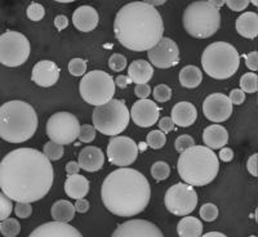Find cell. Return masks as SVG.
Returning <instances> with one entry per match:
<instances>
[{
	"label": "cell",
	"instance_id": "6da1fadb",
	"mask_svg": "<svg viewBox=\"0 0 258 237\" xmlns=\"http://www.w3.org/2000/svg\"><path fill=\"white\" fill-rule=\"evenodd\" d=\"M53 179L52 163L35 148L13 149L0 161V190L12 201H39L47 196Z\"/></svg>",
	"mask_w": 258,
	"mask_h": 237
},
{
	"label": "cell",
	"instance_id": "7a4b0ae2",
	"mask_svg": "<svg viewBox=\"0 0 258 237\" xmlns=\"http://www.w3.org/2000/svg\"><path fill=\"white\" fill-rule=\"evenodd\" d=\"M114 32L126 49L149 52L163 39L164 24L158 9L147 2H135L121 7L116 13Z\"/></svg>",
	"mask_w": 258,
	"mask_h": 237
},
{
	"label": "cell",
	"instance_id": "3957f363",
	"mask_svg": "<svg viewBox=\"0 0 258 237\" xmlns=\"http://www.w3.org/2000/svg\"><path fill=\"white\" fill-rule=\"evenodd\" d=\"M151 187L138 170L120 168L106 177L101 187L103 205L116 217H135L147 208Z\"/></svg>",
	"mask_w": 258,
	"mask_h": 237
},
{
	"label": "cell",
	"instance_id": "277c9868",
	"mask_svg": "<svg viewBox=\"0 0 258 237\" xmlns=\"http://www.w3.org/2000/svg\"><path fill=\"white\" fill-rule=\"evenodd\" d=\"M38 129V115L24 101H9L0 106V138L9 143L29 141Z\"/></svg>",
	"mask_w": 258,
	"mask_h": 237
},
{
	"label": "cell",
	"instance_id": "5b68a950",
	"mask_svg": "<svg viewBox=\"0 0 258 237\" xmlns=\"http://www.w3.org/2000/svg\"><path fill=\"white\" fill-rule=\"evenodd\" d=\"M177 169L186 185L191 187H203L209 185L217 177L220 172V160L208 147L192 146L181 153Z\"/></svg>",
	"mask_w": 258,
	"mask_h": 237
},
{
	"label": "cell",
	"instance_id": "8992f818",
	"mask_svg": "<svg viewBox=\"0 0 258 237\" xmlns=\"http://www.w3.org/2000/svg\"><path fill=\"white\" fill-rule=\"evenodd\" d=\"M202 66L213 79L225 80L234 76L240 66V56L234 45L217 41L208 45L202 54Z\"/></svg>",
	"mask_w": 258,
	"mask_h": 237
},
{
	"label": "cell",
	"instance_id": "52a82bcc",
	"mask_svg": "<svg viewBox=\"0 0 258 237\" xmlns=\"http://www.w3.org/2000/svg\"><path fill=\"white\" fill-rule=\"evenodd\" d=\"M182 24L186 32L192 38H211L221 27L220 9L214 8L211 2L191 3L183 12Z\"/></svg>",
	"mask_w": 258,
	"mask_h": 237
},
{
	"label": "cell",
	"instance_id": "ba28073f",
	"mask_svg": "<svg viewBox=\"0 0 258 237\" xmlns=\"http://www.w3.org/2000/svg\"><path fill=\"white\" fill-rule=\"evenodd\" d=\"M131 115L125 102L111 100L106 105L96 107L92 115V121L96 130L109 137H116L128 128Z\"/></svg>",
	"mask_w": 258,
	"mask_h": 237
},
{
	"label": "cell",
	"instance_id": "9c48e42d",
	"mask_svg": "<svg viewBox=\"0 0 258 237\" xmlns=\"http://www.w3.org/2000/svg\"><path fill=\"white\" fill-rule=\"evenodd\" d=\"M79 91L85 102L98 107L114 98L115 82L111 75L105 71L94 70L83 76Z\"/></svg>",
	"mask_w": 258,
	"mask_h": 237
},
{
	"label": "cell",
	"instance_id": "30bf717a",
	"mask_svg": "<svg viewBox=\"0 0 258 237\" xmlns=\"http://www.w3.org/2000/svg\"><path fill=\"white\" fill-rule=\"evenodd\" d=\"M30 41L24 34L7 31L0 35V63L7 67H18L30 56Z\"/></svg>",
	"mask_w": 258,
	"mask_h": 237
},
{
	"label": "cell",
	"instance_id": "8fae6325",
	"mask_svg": "<svg viewBox=\"0 0 258 237\" xmlns=\"http://www.w3.org/2000/svg\"><path fill=\"white\" fill-rule=\"evenodd\" d=\"M79 120L70 112H56L47 121L48 138L61 146L73 143L79 135Z\"/></svg>",
	"mask_w": 258,
	"mask_h": 237
},
{
	"label": "cell",
	"instance_id": "7c38bea8",
	"mask_svg": "<svg viewBox=\"0 0 258 237\" xmlns=\"http://www.w3.org/2000/svg\"><path fill=\"white\" fill-rule=\"evenodd\" d=\"M164 205L177 217H187L198 205V193L186 183H176L165 193Z\"/></svg>",
	"mask_w": 258,
	"mask_h": 237
},
{
	"label": "cell",
	"instance_id": "4fadbf2b",
	"mask_svg": "<svg viewBox=\"0 0 258 237\" xmlns=\"http://www.w3.org/2000/svg\"><path fill=\"white\" fill-rule=\"evenodd\" d=\"M138 144L132 138L116 135L110 139L107 144V157L111 164L120 168H126L132 165L137 160Z\"/></svg>",
	"mask_w": 258,
	"mask_h": 237
},
{
	"label": "cell",
	"instance_id": "5bb4252c",
	"mask_svg": "<svg viewBox=\"0 0 258 237\" xmlns=\"http://www.w3.org/2000/svg\"><path fill=\"white\" fill-rule=\"evenodd\" d=\"M150 63L158 68H170L179 63V49L176 41L163 38L158 44L147 52Z\"/></svg>",
	"mask_w": 258,
	"mask_h": 237
},
{
	"label": "cell",
	"instance_id": "9a60e30c",
	"mask_svg": "<svg viewBox=\"0 0 258 237\" xmlns=\"http://www.w3.org/2000/svg\"><path fill=\"white\" fill-rule=\"evenodd\" d=\"M203 112L209 121L223 123L232 114V105L229 97L222 93H213L203 102Z\"/></svg>",
	"mask_w": 258,
	"mask_h": 237
},
{
	"label": "cell",
	"instance_id": "2e32d148",
	"mask_svg": "<svg viewBox=\"0 0 258 237\" xmlns=\"http://www.w3.org/2000/svg\"><path fill=\"white\" fill-rule=\"evenodd\" d=\"M111 237H164V234L153 222L132 219L117 225Z\"/></svg>",
	"mask_w": 258,
	"mask_h": 237
},
{
	"label": "cell",
	"instance_id": "e0dca14e",
	"mask_svg": "<svg viewBox=\"0 0 258 237\" xmlns=\"http://www.w3.org/2000/svg\"><path fill=\"white\" fill-rule=\"evenodd\" d=\"M135 124L140 128H150L155 125L159 120L160 109L154 101L151 100H140L133 103L132 109L129 111Z\"/></svg>",
	"mask_w": 258,
	"mask_h": 237
},
{
	"label": "cell",
	"instance_id": "ac0fdd59",
	"mask_svg": "<svg viewBox=\"0 0 258 237\" xmlns=\"http://www.w3.org/2000/svg\"><path fill=\"white\" fill-rule=\"evenodd\" d=\"M59 67L52 61H40L32 68V82L39 87L49 88L59 79Z\"/></svg>",
	"mask_w": 258,
	"mask_h": 237
},
{
	"label": "cell",
	"instance_id": "d6986e66",
	"mask_svg": "<svg viewBox=\"0 0 258 237\" xmlns=\"http://www.w3.org/2000/svg\"><path fill=\"white\" fill-rule=\"evenodd\" d=\"M29 237H83V234L69 223L48 222L36 227Z\"/></svg>",
	"mask_w": 258,
	"mask_h": 237
},
{
	"label": "cell",
	"instance_id": "ffe728a7",
	"mask_svg": "<svg viewBox=\"0 0 258 237\" xmlns=\"http://www.w3.org/2000/svg\"><path fill=\"white\" fill-rule=\"evenodd\" d=\"M78 164H79L80 169L89 172V173L98 172L105 164V155H103L102 149L94 146L84 147L82 152L79 153Z\"/></svg>",
	"mask_w": 258,
	"mask_h": 237
},
{
	"label": "cell",
	"instance_id": "44dd1931",
	"mask_svg": "<svg viewBox=\"0 0 258 237\" xmlns=\"http://www.w3.org/2000/svg\"><path fill=\"white\" fill-rule=\"evenodd\" d=\"M98 13L91 6H82L75 9L73 15V24L79 31L91 32L98 25Z\"/></svg>",
	"mask_w": 258,
	"mask_h": 237
},
{
	"label": "cell",
	"instance_id": "7402d4cb",
	"mask_svg": "<svg viewBox=\"0 0 258 237\" xmlns=\"http://www.w3.org/2000/svg\"><path fill=\"white\" fill-rule=\"evenodd\" d=\"M170 119L174 123V125L179 126V128H188L197 121L198 110L190 102H178L172 109Z\"/></svg>",
	"mask_w": 258,
	"mask_h": 237
},
{
	"label": "cell",
	"instance_id": "603a6c76",
	"mask_svg": "<svg viewBox=\"0 0 258 237\" xmlns=\"http://www.w3.org/2000/svg\"><path fill=\"white\" fill-rule=\"evenodd\" d=\"M203 142L206 147L213 149H221L229 142V133L220 124H213L203 132Z\"/></svg>",
	"mask_w": 258,
	"mask_h": 237
},
{
	"label": "cell",
	"instance_id": "cb8c5ba5",
	"mask_svg": "<svg viewBox=\"0 0 258 237\" xmlns=\"http://www.w3.org/2000/svg\"><path fill=\"white\" fill-rule=\"evenodd\" d=\"M154 75V67L145 59H137L132 62L128 68V77L131 82L138 84H147Z\"/></svg>",
	"mask_w": 258,
	"mask_h": 237
},
{
	"label": "cell",
	"instance_id": "d4e9b609",
	"mask_svg": "<svg viewBox=\"0 0 258 237\" xmlns=\"http://www.w3.org/2000/svg\"><path fill=\"white\" fill-rule=\"evenodd\" d=\"M64 192L74 200L84 199L89 192V181L80 174L68 177L64 182Z\"/></svg>",
	"mask_w": 258,
	"mask_h": 237
},
{
	"label": "cell",
	"instance_id": "484cf974",
	"mask_svg": "<svg viewBox=\"0 0 258 237\" xmlns=\"http://www.w3.org/2000/svg\"><path fill=\"white\" fill-rule=\"evenodd\" d=\"M236 31L245 39H254L258 35V15L255 12H245L236 20Z\"/></svg>",
	"mask_w": 258,
	"mask_h": 237
},
{
	"label": "cell",
	"instance_id": "4316f807",
	"mask_svg": "<svg viewBox=\"0 0 258 237\" xmlns=\"http://www.w3.org/2000/svg\"><path fill=\"white\" fill-rule=\"evenodd\" d=\"M50 215L54 219V222L69 223L75 217V208L68 200H58L52 205Z\"/></svg>",
	"mask_w": 258,
	"mask_h": 237
},
{
	"label": "cell",
	"instance_id": "83f0119b",
	"mask_svg": "<svg viewBox=\"0 0 258 237\" xmlns=\"http://www.w3.org/2000/svg\"><path fill=\"white\" fill-rule=\"evenodd\" d=\"M179 237H200L203 234V224L195 217H183L177 224Z\"/></svg>",
	"mask_w": 258,
	"mask_h": 237
},
{
	"label": "cell",
	"instance_id": "f1b7e54d",
	"mask_svg": "<svg viewBox=\"0 0 258 237\" xmlns=\"http://www.w3.org/2000/svg\"><path fill=\"white\" fill-rule=\"evenodd\" d=\"M203 80V73L197 66L188 64L179 71V83L183 88L194 89L199 87Z\"/></svg>",
	"mask_w": 258,
	"mask_h": 237
},
{
	"label": "cell",
	"instance_id": "f546056e",
	"mask_svg": "<svg viewBox=\"0 0 258 237\" xmlns=\"http://www.w3.org/2000/svg\"><path fill=\"white\" fill-rule=\"evenodd\" d=\"M0 232L4 237H16L21 232V225L16 218H7L0 223Z\"/></svg>",
	"mask_w": 258,
	"mask_h": 237
},
{
	"label": "cell",
	"instance_id": "4dcf8cb0",
	"mask_svg": "<svg viewBox=\"0 0 258 237\" xmlns=\"http://www.w3.org/2000/svg\"><path fill=\"white\" fill-rule=\"evenodd\" d=\"M240 88L244 93H255L258 91V76L255 72L244 73L240 79Z\"/></svg>",
	"mask_w": 258,
	"mask_h": 237
},
{
	"label": "cell",
	"instance_id": "1f68e13d",
	"mask_svg": "<svg viewBox=\"0 0 258 237\" xmlns=\"http://www.w3.org/2000/svg\"><path fill=\"white\" fill-rule=\"evenodd\" d=\"M43 153H44L45 157H47L49 161H57L63 156L64 149H63V146H61V144L49 141L44 144Z\"/></svg>",
	"mask_w": 258,
	"mask_h": 237
},
{
	"label": "cell",
	"instance_id": "d6a6232c",
	"mask_svg": "<svg viewBox=\"0 0 258 237\" xmlns=\"http://www.w3.org/2000/svg\"><path fill=\"white\" fill-rule=\"evenodd\" d=\"M170 174V168L165 161H156L151 167V176L156 182L165 181Z\"/></svg>",
	"mask_w": 258,
	"mask_h": 237
},
{
	"label": "cell",
	"instance_id": "836d02e7",
	"mask_svg": "<svg viewBox=\"0 0 258 237\" xmlns=\"http://www.w3.org/2000/svg\"><path fill=\"white\" fill-rule=\"evenodd\" d=\"M147 144H149L151 148L154 149H159L161 148V147H164L165 142H167V137H165V134L163 132H160V130H153V132H150L149 134H147Z\"/></svg>",
	"mask_w": 258,
	"mask_h": 237
},
{
	"label": "cell",
	"instance_id": "e575fe53",
	"mask_svg": "<svg viewBox=\"0 0 258 237\" xmlns=\"http://www.w3.org/2000/svg\"><path fill=\"white\" fill-rule=\"evenodd\" d=\"M153 96L156 102L165 103L172 98V89L165 84H159L154 88Z\"/></svg>",
	"mask_w": 258,
	"mask_h": 237
},
{
	"label": "cell",
	"instance_id": "d590c367",
	"mask_svg": "<svg viewBox=\"0 0 258 237\" xmlns=\"http://www.w3.org/2000/svg\"><path fill=\"white\" fill-rule=\"evenodd\" d=\"M13 210L12 200L6 196L3 192H0V222L6 220L7 218L11 217Z\"/></svg>",
	"mask_w": 258,
	"mask_h": 237
},
{
	"label": "cell",
	"instance_id": "8d00e7d4",
	"mask_svg": "<svg viewBox=\"0 0 258 237\" xmlns=\"http://www.w3.org/2000/svg\"><path fill=\"white\" fill-rule=\"evenodd\" d=\"M200 217L206 222H213L218 217V208L214 204L207 202L200 208Z\"/></svg>",
	"mask_w": 258,
	"mask_h": 237
},
{
	"label": "cell",
	"instance_id": "74e56055",
	"mask_svg": "<svg viewBox=\"0 0 258 237\" xmlns=\"http://www.w3.org/2000/svg\"><path fill=\"white\" fill-rule=\"evenodd\" d=\"M69 72L74 76H83L87 72V62L82 58H73L69 62Z\"/></svg>",
	"mask_w": 258,
	"mask_h": 237
},
{
	"label": "cell",
	"instance_id": "f35d334b",
	"mask_svg": "<svg viewBox=\"0 0 258 237\" xmlns=\"http://www.w3.org/2000/svg\"><path fill=\"white\" fill-rule=\"evenodd\" d=\"M26 15L29 17V20L34 21V22H39L44 18L45 16V9L44 7L39 3H31L27 7Z\"/></svg>",
	"mask_w": 258,
	"mask_h": 237
},
{
	"label": "cell",
	"instance_id": "ab89813d",
	"mask_svg": "<svg viewBox=\"0 0 258 237\" xmlns=\"http://www.w3.org/2000/svg\"><path fill=\"white\" fill-rule=\"evenodd\" d=\"M96 129L93 125H89V124H84V125H80V132L78 138L79 141L83 143H91L96 139Z\"/></svg>",
	"mask_w": 258,
	"mask_h": 237
},
{
	"label": "cell",
	"instance_id": "60d3db41",
	"mask_svg": "<svg viewBox=\"0 0 258 237\" xmlns=\"http://www.w3.org/2000/svg\"><path fill=\"white\" fill-rule=\"evenodd\" d=\"M192 146H195V141H194V138L191 137V135H181V137H178L176 139V142H174V148H176L177 152L182 153L185 152L186 149L191 148Z\"/></svg>",
	"mask_w": 258,
	"mask_h": 237
},
{
	"label": "cell",
	"instance_id": "b9f144b4",
	"mask_svg": "<svg viewBox=\"0 0 258 237\" xmlns=\"http://www.w3.org/2000/svg\"><path fill=\"white\" fill-rule=\"evenodd\" d=\"M109 67L112 71H115V72H120V71H123L126 67V58L123 54L115 53V54L110 57Z\"/></svg>",
	"mask_w": 258,
	"mask_h": 237
},
{
	"label": "cell",
	"instance_id": "7bdbcfd3",
	"mask_svg": "<svg viewBox=\"0 0 258 237\" xmlns=\"http://www.w3.org/2000/svg\"><path fill=\"white\" fill-rule=\"evenodd\" d=\"M15 213L21 219H26V218H29L32 214L31 204H27V202H17L15 206Z\"/></svg>",
	"mask_w": 258,
	"mask_h": 237
},
{
	"label": "cell",
	"instance_id": "ee69618b",
	"mask_svg": "<svg viewBox=\"0 0 258 237\" xmlns=\"http://www.w3.org/2000/svg\"><path fill=\"white\" fill-rule=\"evenodd\" d=\"M244 59H245L246 67L249 68V70H252L253 72L258 70V54L255 50L248 53V54H244Z\"/></svg>",
	"mask_w": 258,
	"mask_h": 237
},
{
	"label": "cell",
	"instance_id": "f6af8a7d",
	"mask_svg": "<svg viewBox=\"0 0 258 237\" xmlns=\"http://www.w3.org/2000/svg\"><path fill=\"white\" fill-rule=\"evenodd\" d=\"M229 100L230 102H231V105L240 106L243 105L244 101H245V93H244L241 89H232V91L230 92Z\"/></svg>",
	"mask_w": 258,
	"mask_h": 237
},
{
	"label": "cell",
	"instance_id": "bcb514c9",
	"mask_svg": "<svg viewBox=\"0 0 258 237\" xmlns=\"http://www.w3.org/2000/svg\"><path fill=\"white\" fill-rule=\"evenodd\" d=\"M225 4L234 12H240L249 6V2L248 0H226Z\"/></svg>",
	"mask_w": 258,
	"mask_h": 237
},
{
	"label": "cell",
	"instance_id": "7dc6e473",
	"mask_svg": "<svg viewBox=\"0 0 258 237\" xmlns=\"http://www.w3.org/2000/svg\"><path fill=\"white\" fill-rule=\"evenodd\" d=\"M174 126L176 125H174V123L172 121V119H170V117H163V119H160V121H159V128H160V132H163L164 134L173 132Z\"/></svg>",
	"mask_w": 258,
	"mask_h": 237
},
{
	"label": "cell",
	"instance_id": "c3c4849f",
	"mask_svg": "<svg viewBox=\"0 0 258 237\" xmlns=\"http://www.w3.org/2000/svg\"><path fill=\"white\" fill-rule=\"evenodd\" d=\"M135 93L140 100H147V97L151 93V88L149 84H138L136 85Z\"/></svg>",
	"mask_w": 258,
	"mask_h": 237
},
{
	"label": "cell",
	"instance_id": "681fc988",
	"mask_svg": "<svg viewBox=\"0 0 258 237\" xmlns=\"http://www.w3.org/2000/svg\"><path fill=\"white\" fill-rule=\"evenodd\" d=\"M257 168H258V155L257 153H253L248 161H246V169L252 174L253 177H258V172H257Z\"/></svg>",
	"mask_w": 258,
	"mask_h": 237
},
{
	"label": "cell",
	"instance_id": "f907efd6",
	"mask_svg": "<svg viewBox=\"0 0 258 237\" xmlns=\"http://www.w3.org/2000/svg\"><path fill=\"white\" fill-rule=\"evenodd\" d=\"M218 157L223 163H229V161H231L234 159V151L231 148H229V147H223V148H221L220 153H218Z\"/></svg>",
	"mask_w": 258,
	"mask_h": 237
},
{
	"label": "cell",
	"instance_id": "816d5d0a",
	"mask_svg": "<svg viewBox=\"0 0 258 237\" xmlns=\"http://www.w3.org/2000/svg\"><path fill=\"white\" fill-rule=\"evenodd\" d=\"M74 208H75V211H78V213H80V214L87 213V211L89 210V201L85 199L77 200V202H75Z\"/></svg>",
	"mask_w": 258,
	"mask_h": 237
},
{
	"label": "cell",
	"instance_id": "f5cc1de1",
	"mask_svg": "<svg viewBox=\"0 0 258 237\" xmlns=\"http://www.w3.org/2000/svg\"><path fill=\"white\" fill-rule=\"evenodd\" d=\"M54 26L58 31H62L69 26V18L63 15H59L54 18Z\"/></svg>",
	"mask_w": 258,
	"mask_h": 237
},
{
	"label": "cell",
	"instance_id": "db71d44e",
	"mask_svg": "<svg viewBox=\"0 0 258 237\" xmlns=\"http://www.w3.org/2000/svg\"><path fill=\"white\" fill-rule=\"evenodd\" d=\"M79 170H80L79 164L75 163V161H70V163H68V165H66V173H68L69 177L79 174Z\"/></svg>",
	"mask_w": 258,
	"mask_h": 237
},
{
	"label": "cell",
	"instance_id": "11a10c76",
	"mask_svg": "<svg viewBox=\"0 0 258 237\" xmlns=\"http://www.w3.org/2000/svg\"><path fill=\"white\" fill-rule=\"evenodd\" d=\"M131 79H129L128 76H125V75H119V76H116V79H115V87H119V88L124 89L126 88L129 84H131Z\"/></svg>",
	"mask_w": 258,
	"mask_h": 237
},
{
	"label": "cell",
	"instance_id": "9f6ffc18",
	"mask_svg": "<svg viewBox=\"0 0 258 237\" xmlns=\"http://www.w3.org/2000/svg\"><path fill=\"white\" fill-rule=\"evenodd\" d=\"M200 237H227L225 233H221V232H208L206 234H202Z\"/></svg>",
	"mask_w": 258,
	"mask_h": 237
},
{
	"label": "cell",
	"instance_id": "6f0895ef",
	"mask_svg": "<svg viewBox=\"0 0 258 237\" xmlns=\"http://www.w3.org/2000/svg\"><path fill=\"white\" fill-rule=\"evenodd\" d=\"M249 237H255V236H249Z\"/></svg>",
	"mask_w": 258,
	"mask_h": 237
}]
</instances>
